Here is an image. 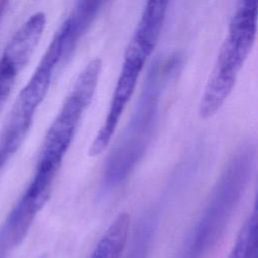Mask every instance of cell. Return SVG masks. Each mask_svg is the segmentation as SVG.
Segmentation results:
<instances>
[{"mask_svg": "<svg viewBox=\"0 0 258 258\" xmlns=\"http://www.w3.org/2000/svg\"><path fill=\"white\" fill-rule=\"evenodd\" d=\"M257 19V0H242L237 3L227 36L201 98L199 114L203 119L213 117L232 93L238 75L255 43Z\"/></svg>", "mask_w": 258, "mask_h": 258, "instance_id": "obj_4", "label": "cell"}, {"mask_svg": "<svg viewBox=\"0 0 258 258\" xmlns=\"http://www.w3.org/2000/svg\"><path fill=\"white\" fill-rule=\"evenodd\" d=\"M130 229V215L120 213L97 243L90 258H121Z\"/></svg>", "mask_w": 258, "mask_h": 258, "instance_id": "obj_7", "label": "cell"}, {"mask_svg": "<svg viewBox=\"0 0 258 258\" xmlns=\"http://www.w3.org/2000/svg\"><path fill=\"white\" fill-rule=\"evenodd\" d=\"M38 258H48V257H47V255H44V254H43V255H41V256H39V257H38Z\"/></svg>", "mask_w": 258, "mask_h": 258, "instance_id": "obj_9", "label": "cell"}, {"mask_svg": "<svg viewBox=\"0 0 258 258\" xmlns=\"http://www.w3.org/2000/svg\"><path fill=\"white\" fill-rule=\"evenodd\" d=\"M255 147L241 146L219 177L199 221L182 243L176 258H206L216 246L251 178Z\"/></svg>", "mask_w": 258, "mask_h": 258, "instance_id": "obj_2", "label": "cell"}, {"mask_svg": "<svg viewBox=\"0 0 258 258\" xmlns=\"http://www.w3.org/2000/svg\"><path fill=\"white\" fill-rule=\"evenodd\" d=\"M167 1H147L125 48L122 68L112 95L107 116L95 135L88 154L97 156L110 144L119 119L132 97L146 60L153 52L165 20Z\"/></svg>", "mask_w": 258, "mask_h": 258, "instance_id": "obj_3", "label": "cell"}, {"mask_svg": "<svg viewBox=\"0 0 258 258\" xmlns=\"http://www.w3.org/2000/svg\"><path fill=\"white\" fill-rule=\"evenodd\" d=\"M228 258H258V217L254 207L241 227Z\"/></svg>", "mask_w": 258, "mask_h": 258, "instance_id": "obj_8", "label": "cell"}, {"mask_svg": "<svg viewBox=\"0 0 258 258\" xmlns=\"http://www.w3.org/2000/svg\"><path fill=\"white\" fill-rule=\"evenodd\" d=\"M101 70L102 60L95 57L79 74L58 114L44 136L35 173L55 178L82 117L93 100Z\"/></svg>", "mask_w": 258, "mask_h": 258, "instance_id": "obj_5", "label": "cell"}, {"mask_svg": "<svg viewBox=\"0 0 258 258\" xmlns=\"http://www.w3.org/2000/svg\"><path fill=\"white\" fill-rule=\"evenodd\" d=\"M180 64V58L170 54L155 59L150 67L132 116L104 164V188L122 184L144 156L158 119L162 95Z\"/></svg>", "mask_w": 258, "mask_h": 258, "instance_id": "obj_1", "label": "cell"}, {"mask_svg": "<svg viewBox=\"0 0 258 258\" xmlns=\"http://www.w3.org/2000/svg\"><path fill=\"white\" fill-rule=\"evenodd\" d=\"M46 16L43 12L32 14L14 33L1 57L21 71L33 54L45 28Z\"/></svg>", "mask_w": 258, "mask_h": 258, "instance_id": "obj_6", "label": "cell"}]
</instances>
